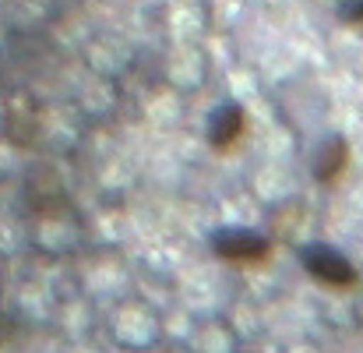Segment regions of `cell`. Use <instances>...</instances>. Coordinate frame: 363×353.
Instances as JSON below:
<instances>
[{
  "label": "cell",
  "mask_w": 363,
  "mask_h": 353,
  "mask_svg": "<svg viewBox=\"0 0 363 353\" xmlns=\"http://www.w3.org/2000/svg\"><path fill=\"white\" fill-rule=\"evenodd\" d=\"M300 265H303V272L314 279V283H321L325 290H335V293H350V290H357L360 286V268L342 254V251H335L332 244H303L300 247Z\"/></svg>",
  "instance_id": "cell-1"
},
{
  "label": "cell",
  "mask_w": 363,
  "mask_h": 353,
  "mask_svg": "<svg viewBox=\"0 0 363 353\" xmlns=\"http://www.w3.org/2000/svg\"><path fill=\"white\" fill-rule=\"evenodd\" d=\"M208 247L216 258L243 265V268H264L275 258V240L257 230H240V227H226L208 237Z\"/></svg>",
  "instance_id": "cell-2"
},
{
  "label": "cell",
  "mask_w": 363,
  "mask_h": 353,
  "mask_svg": "<svg viewBox=\"0 0 363 353\" xmlns=\"http://www.w3.org/2000/svg\"><path fill=\"white\" fill-rule=\"evenodd\" d=\"M11 336H14V322H11V318L0 311V343H7Z\"/></svg>",
  "instance_id": "cell-6"
},
{
  "label": "cell",
  "mask_w": 363,
  "mask_h": 353,
  "mask_svg": "<svg viewBox=\"0 0 363 353\" xmlns=\"http://www.w3.org/2000/svg\"><path fill=\"white\" fill-rule=\"evenodd\" d=\"M339 18L350 28H363V0H342L339 4Z\"/></svg>",
  "instance_id": "cell-5"
},
{
  "label": "cell",
  "mask_w": 363,
  "mask_h": 353,
  "mask_svg": "<svg viewBox=\"0 0 363 353\" xmlns=\"http://www.w3.org/2000/svg\"><path fill=\"white\" fill-rule=\"evenodd\" d=\"M247 127H250V117L240 103L226 99L219 103L212 114H208V124H205V138H208V148L219 152V156H233L247 141Z\"/></svg>",
  "instance_id": "cell-3"
},
{
  "label": "cell",
  "mask_w": 363,
  "mask_h": 353,
  "mask_svg": "<svg viewBox=\"0 0 363 353\" xmlns=\"http://www.w3.org/2000/svg\"><path fill=\"white\" fill-rule=\"evenodd\" d=\"M350 159H353V145H350V138H346V134H328V138L321 141L318 156H314L311 173H314V180H318L321 188H335V184L346 177Z\"/></svg>",
  "instance_id": "cell-4"
}]
</instances>
